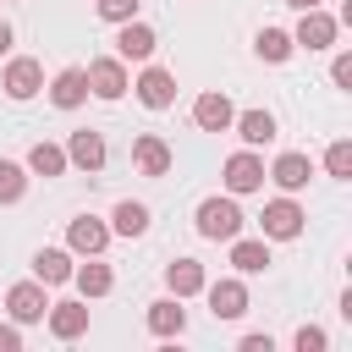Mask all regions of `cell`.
Listing matches in <instances>:
<instances>
[{
	"label": "cell",
	"instance_id": "1",
	"mask_svg": "<svg viewBox=\"0 0 352 352\" xmlns=\"http://www.w3.org/2000/svg\"><path fill=\"white\" fill-rule=\"evenodd\" d=\"M198 236H209V242L242 236V209H236V198H204V204H198Z\"/></svg>",
	"mask_w": 352,
	"mask_h": 352
},
{
	"label": "cell",
	"instance_id": "2",
	"mask_svg": "<svg viewBox=\"0 0 352 352\" xmlns=\"http://www.w3.org/2000/svg\"><path fill=\"white\" fill-rule=\"evenodd\" d=\"M258 226H264V236H275V242H292V236L302 231V209H297L292 198H275V204H264Z\"/></svg>",
	"mask_w": 352,
	"mask_h": 352
},
{
	"label": "cell",
	"instance_id": "3",
	"mask_svg": "<svg viewBox=\"0 0 352 352\" xmlns=\"http://www.w3.org/2000/svg\"><path fill=\"white\" fill-rule=\"evenodd\" d=\"M88 94H99V99H121V94H126V66H121V55H104V60L88 66Z\"/></svg>",
	"mask_w": 352,
	"mask_h": 352
},
{
	"label": "cell",
	"instance_id": "4",
	"mask_svg": "<svg viewBox=\"0 0 352 352\" xmlns=\"http://www.w3.org/2000/svg\"><path fill=\"white\" fill-rule=\"evenodd\" d=\"M292 44H302V50H330V44H336V16H324L319 6H314V11H302V22H297Z\"/></svg>",
	"mask_w": 352,
	"mask_h": 352
},
{
	"label": "cell",
	"instance_id": "5",
	"mask_svg": "<svg viewBox=\"0 0 352 352\" xmlns=\"http://www.w3.org/2000/svg\"><path fill=\"white\" fill-rule=\"evenodd\" d=\"M154 44H160V38H154L148 22H121V33H116V55H121V60H148Z\"/></svg>",
	"mask_w": 352,
	"mask_h": 352
},
{
	"label": "cell",
	"instance_id": "6",
	"mask_svg": "<svg viewBox=\"0 0 352 352\" xmlns=\"http://www.w3.org/2000/svg\"><path fill=\"white\" fill-rule=\"evenodd\" d=\"M6 308H11L22 324L44 319V308H50V302H44V280H22V286H11V292H6Z\"/></svg>",
	"mask_w": 352,
	"mask_h": 352
},
{
	"label": "cell",
	"instance_id": "7",
	"mask_svg": "<svg viewBox=\"0 0 352 352\" xmlns=\"http://www.w3.org/2000/svg\"><path fill=\"white\" fill-rule=\"evenodd\" d=\"M38 88H44V66H38V60L22 55V60L6 66V94H11V99H33Z\"/></svg>",
	"mask_w": 352,
	"mask_h": 352
},
{
	"label": "cell",
	"instance_id": "8",
	"mask_svg": "<svg viewBox=\"0 0 352 352\" xmlns=\"http://www.w3.org/2000/svg\"><path fill=\"white\" fill-rule=\"evenodd\" d=\"M50 99H55L60 110H77V104L88 99V72H82V66H66V72H55V82H50Z\"/></svg>",
	"mask_w": 352,
	"mask_h": 352
},
{
	"label": "cell",
	"instance_id": "9",
	"mask_svg": "<svg viewBox=\"0 0 352 352\" xmlns=\"http://www.w3.org/2000/svg\"><path fill=\"white\" fill-rule=\"evenodd\" d=\"M138 99H143L148 110H165V104L176 99V77H170L165 66H148V72L138 77Z\"/></svg>",
	"mask_w": 352,
	"mask_h": 352
},
{
	"label": "cell",
	"instance_id": "10",
	"mask_svg": "<svg viewBox=\"0 0 352 352\" xmlns=\"http://www.w3.org/2000/svg\"><path fill=\"white\" fill-rule=\"evenodd\" d=\"M226 187H231V192L264 187V160H258V154H231V160H226Z\"/></svg>",
	"mask_w": 352,
	"mask_h": 352
},
{
	"label": "cell",
	"instance_id": "11",
	"mask_svg": "<svg viewBox=\"0 0 352 352\" xmlns=\"http://www.w3.org/2000/svg\"><path fill=\"white\" fill-rule=\"evenodd\" d=\"M209 308H214V319H242L248 314V286L242 280H214L209 286Z\"/></svg>",
	"mask_w": 352,
	"mask_h": 352
},
{
	"label": "cell",
	"instance_id": "12",
	"mask_svg": "<svg viewBox=\"0 0 352 352\" xmlns=\"http://www.w3.org/2000/svg\"><path fill=\"white\" fill-rule=\"evenodd\" d=\"M231 116H236V110H231V99H226V94H198V104H192V121H198L204 132H226V126H231Z\"/></svg>",
	"mask_w": 352,
	"mask_h": 352
},
{
	"label": "cell",
	"instance_id": "13",
	"mask_svg": "<svg viewBox=\"0 0 352 352\" xmlns=\"http://www.w3.org/2000/svg\"><path fill=\"white\" fill-rule=\"evenodd\" d=\"M66 165H82V170H99L104 165V138L99 132H72V143H66Z\"/></svg>",
	"mask_w": 352,
	"mask_h": 352
},
{
	"label": "cell",
	"instance_id": "14",
	"mask_svg": "<svg viewBox=\"0 0 352 352\" xmlns=\"http://www.w3.org/2000/svg\"><path fill=\"white\" fill-rule=\"evenodd\" d=\"M132 160H138L143 176H165V170H170V148H165V138H154V132H143V138L132 143Z\"/></svg>",
	"mask_w": 352,
	"mask_h": 352
},
{
	"label": "cell",
	"instance_id": "15",
	"mask_svg": "<svg viewBox=\"0 0 352 352\" xmlns=\"http://www.w3.org/2000/svg\"><path fill=\"white\" fill-rule=\"evenodd\" d=\"M270 176H275V187L302 192V187H308V176H314V165H308V154H280V160L270 165Z\"/></svg>",
	"mask_w": 352,
	"mask_h": 352
},
{
	"label": "cell",
	"instance_id": "16",
	"mask_svg": "<svg viewBox=\"0 0 352 352\" xmlns=\"http://www.w3.org/2000/svg\"><path fill=\"white\" fill-rule=\"evenodd\" d=\"M50 330H55L60 341H77V336L88 330V308H82V302H50Z\"/></svg>",
	"mask_w": 352,
	"mask_h": 352
},
{
	"label": "cell",
	"instance_id": "17",
	"mask_svg": "<svg viewBox=\"0 0 352 352\" xmlns=\"http://www.w3.org/2000/svg\"><path fill=\"white\" fill-rule=\"evenodd\" d=\"M66 242H72L77 253H88V258H94V253H99V248L110 242V231H104V226H99L94 214H82V220H72V231H66Z\"/></svg>",
	"mask_w": 352,
	"mask_h": 352
},
{
	"label": "cell",
	"instance_id": "18",
	"mask_svg": "<svg viewBox=\"0 0 352 352\" xmlns=\"http://www.w3.org/2000/svg\"><path fill=\"white\" fill-rule=\"evenodd\" d=\"M187 314H182V297H165V302H148V330L154 336H182Z\"/></svg>",
	"mask_w": 352,
	"mask_h": 352
},
{
	"label": "cell",
	"instance_id": "19",
	"mask_svg": "<svg viewBox=\"0 0 352 352\" xmlns=\"http://www.w3.org/2000/svg\"><path fill=\"white\" fill-rule=\"evenodd\" d=\"M231 121H236V132H242L248 148H258V143L275 138V116H270V110H248V116H231Z\"/></svg>",
	"mask_w": 352,
	"mask_h": 352
},
{
	"label": "cell",
	"instance_id": "20",
	"mask_svg": "<svg viewBox=\"0 0 352 352\" xmlns=\"http://www.w3.org/2000/svg\"><path fill=\"white\" fill-rule=\"evenodd\" d=\"M165 280H170L176 297H192V292H204V264H198V258H176V264L165 270Z\"/></svg>",
	"mask_w": 352,
	"mask_h": 352
},
{
	"label": "cell",
	"instance_id": "21",
	"mask_svg": "<svg viewBox=\"0 0 352 352\" xmlns=\"http://www.w3.org/2000/svg\"><path fill=\"white\" fill-rule=\"evenodd\" d=\"M231 264H236L242 275H258V270L270 264V248H264V242H248V236H231Z\"/></svg>",
	"mask_w": 352,
	"mask_h": 352
},
{
	"label": "cell",
	"instance_id": "22",
	"mask_svg": "<svg viewBox=\"0 0 352 352\" xmlns=\"http://www.w3.org/2000/svg\"><path fill=\"white\" fill-rule=\"evenodd\" d=\"M33 275H38L44 286H60V280H72V258H66L60 248H44V253L33 258Z\"/></svg>",
	"mask_w": 352,
	"mask_h": 352
},
{
	"label": "cell",
	"instance_id": "23",
	"mask_svg": "<svg viewBox=\"0 0 352 352\" xmlns=\"http://www.w3.org/2000/svg\"><path fill=\"white\" fill-rule=\"evenodd\" d=\"M72 280H77L82 297H104V292L116 286V275H110L104 264H82V270H72Z\"/></svg>",
	"mask_w": 352,
	"mask_h": 352
},
{
	"label": "cell",
	"instance_id": "24",
	"mask_svg": "<svg viewBox=\"0 0 352 352\" xmlns=\"http://www.w3.org/2000/svg\"><path fill=\"white\" fill-rule=\"evenodd\" d=\"M28 165H33L38 176H60V170H66V148H55V143H33Z\"/></svg>",
	"mask_w": 352,
	"mask_h": 352
},
{
	"label": "cell",
	"instance_id": "25",
	"mask_svg": "<svg viewBox=\"0 0 352 352\" xmlns=\"http://www.w3.org/2000/svg\"><path fill=\"white\" fill-rule=\"evenodd\" d=\"M116 231H121V236H143V231H148V209L132 204V198L116 204Z\"/></svg>",
	"mask_w": 352,
	"mask_h": 352
},
{
	"label": "cell",
	"instance_id": "26",
	"mask_svg": "<svg viewBox=\"0 0 352 352\" xmlns=\"http://www.w3.org/2000/svg\"><path fill=\"white\" fill-rule=\"evenodd\" d=\"M258 55H264V60H286V55H292V33L264 28V33H258Z\"/></svg>",
	"mask_w": 352,
	"mask_h": 352
},
{
	"label": "cell",
	"instance_id": "27",
	"mask_svg": "<svg viewBox=\"0 0 352 352\" xmlns=\"http://www.w3.org/2000/svg\"><path fill=\"white\" fill-rule=\"evenodd\" d=\"M22 187H28V176H22V165H11V160H0V204H16V198H22Z\"/></svg>",
	"mask_w": 352,
	"mask_h": 352
},
{
	"label": "cell",
	"instance_id": "28",
	"mask_svg": "<svg viewBox=\"0 0 352 352\" xmlns=\"http://www.w3.org/2000/svg\"><path fill=\"white\" fill-rule=\"evenodd\" d=\"M324 170H330L336 182H346V176H352V143H330V154H324Z\"/></svg>",
	"mask_w": 352,
	"mask_h": 352
},
{
	"label": "cell",
	"instance_id": "29",
	"mask_svg": "<svg viewBox=\"0 0 352 352\" xmlns=\"http://www.w3.org/2000/svg\"><path fill=\"white\" fill-rule=\"evenodd\" d=\"M99 16L104 22H132L138 16V0H99Z\"/></svg>",
	"mask_w": 352,
	"mask_h": 352
},
{
	"label": "cell",
	"instance_id": "30",
	"mask_svg": "<svg viewBox=\"0 0 352 352\" xmlns=\"http://www.w3.org/2000/svg\"><path fill=\"white\" fill-rule=\"evenodd\" d=\"M297 352H324V330L302 324V330H297Z\"/></svg>",
	"mask_w": 352,
	"mask_h": 352
},
{
	"label": "cell",
	"instance_id": "31",
	"mask_svg": "<svg viewBox=\"0 0 352 352\" xmlns=\"http://www.w3.org/2000/svg\"><path fill=\"white\" fill-rule=\"evenodd\" d=\"M330 77H336V88H352V55H346V50L336 55V66H330Z\"/></svg>",
	"mask_w": 352,
	"mask_h": 352
},
{
	"label": "cell",
	"instance_id": "32",
	"mask_svg": "<svg viewBox=\"0 0 352 352\" xmlns=\"http://www.w3.org/2000/svg\"><path fill=\"white\" fill-rule=\"evenodd\" d=\"M270 346H275L270 336H242V352H270Z\"/></svg>",
	"mask_w": 352,
	"mask_h": 352
},
{
	"label": "cell",
	"instance_id": "33",
	"mask_svg": "<svg viewBox=\"0 0 352 352\" xmlns=\"http://www.w3.org/2000/svg\"><path fill=\"white\" fill-rule=\"evenodd\" d=\"M16 346H22V336H16L11 324H0V352H16Z\"/></svg>",
	"mask_w": 352,
	"mask_h": 352
},
{
	"label": "cell",
	"instance_id": "34",
	"mask_svg": "<svg viewBox=\"0 0 352 352\" xmlns=\"http://www.w3.org/2000/svg\"><path fill=\"white\" fill-rule=\"evenodd\" d=\"M6 50H11V28L0 22V55H6Z\"/></svg>",
	"mask_w": 352,
	"mask_h": 352
},
{
	"label": "cell",
	"instance_id": "35",
	"mask_svg": "<svg viewBox=\"0 0 352 352\" xmlns=\"http://www.w3.org/2000/svg\"><path fill=\"white\" fill-rule=\"evenodd\" d=\"M286 6H297V11H314V6H319V0H286Z\"/></svg>",
	"mask_w": 352,
	"mask_h": 352
}]
</instances>
